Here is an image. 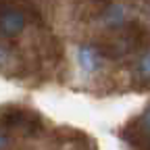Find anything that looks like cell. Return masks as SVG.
<instances>
[{
	"instance_id": "4",
	"label": "cell",
	"mask_w": 150,
	"mask_h": 150,
	"mask_svg": "<svg viewBox=\"0 0 150 150\" xmlns=\"http://www.w3.org/2000/svg\"><path fill=\"white\" fill-rule=\"evenodd\" d=\"M136 73H138V77L142 81H150V48L138 59L136 63Z\"/></svg>"
},
{
	"instance_id": "3",
	"label": "cell",
	"mask_w": 150,
	"mask_h": 150,
	"mask_svg": "<svg viewBox=\"0 0 150 150\" xmlns=\"http://www.w3.org/2000/svg\"><path fill=\"white\" fill-rule=\"evenodd\" d=\"M102 19H104V23H106L108 27H121V25L127 21V13H125V8H123L121 4H110V6L104 11Z\"/></svg>"
},
{
	"instance_id": "2",
	"label": "cell",
	"mask_w": 150,
	"mask_h": 150,
	"mask_svg": "<svg viewBox=\"0 0 150 150\" xmlns=\"http://www.w3.org/2000/svg\"><path fill=\"white\" fill-rule=\"evenodd\" d=\"M77 65L88 75L100 71V67H102V54H100V50L96 46H90V44L79 46L77 48Z\"/></svg>"
},
{
	"instance_id": "5",
	"label": "cell",
	"mask_w": 150,
	"mask_h": 150,
	"mask_svg": "<svg viewBox=\"0 0 150 150\" xmlns=\"http://www.w3.org/2000/svg\"><path fill=\"white\" fill-rule=\"evenodd\" d=\"M138 127H140V131H142V136L150 138V106L140 115V119H138Z\"/></svg>"
},
{
	"instance_id": "1",
	"label": "cell",
	"mask_w": 150,
	"mask_h": 150,
	"mask_svg": "<svg viewBox=\"0 0 150 150\" xmlns=\"http://www.w3.org/2000/svg\"><path fill=\"white\" fill-rule=\"evenodd\" d=\"M25 29V15L19 8H4L0 17V31L2 38H15Z\"/></svg>"
}]
</instances>
